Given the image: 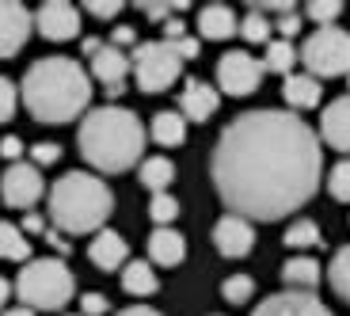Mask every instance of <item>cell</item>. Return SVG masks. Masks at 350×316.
Masks as SVG:
<instances>
[{"mask_svg":"<svg viewBox=\"0 0 350 316\" xmlns=\"http://www.w3.org/2000/svg\"><path fill=\"white\" fill-rule=\"evenodd\" d=\"M16 293L23 301V308H46L57 313L72 301L77 293V278L65 267V259H31L16 278Z\"/></svg>","mask_w":350,"mask_h":316,"instance_id":"cell-5","label":"cell"},{"mask_svg":"<svg viewBox=\"0 0 350 316\" xmlns=\"http://www.w3.org/2000/svg\"><path fill=\"white\" fill-rule=\"evenodd\" d=\"M175 46V53H179V62H191V57H198V38H191V35H187V38H179V42H172Z\"/></svg>","mask_w":350,"mask_h":316,"instance_id":"cell-42","label":"cell"},{"mask_svg":"<svg viewBox=\"0 0 350 316\" xmlns=\"http://www.w3.org/2000/svg\"><path fill=\"white\" fill-rule=\"evenodd\" d=\"M262 77H267L262 62L244 50H228L217 62V88L228 92V96H252L262 84Z\"/></svg>","mask_w":350,"mask_h":316,"instance_id":"cell-8","label":"cell"},{"mask_svg":"<svg viewBox=\"0 0 350 316\" xmlns=\"http://www.w3.org/2000/svg\"><path fill=\"white\" fill-rule=\"evenodd\" d=\"M305 16L320 27H335V19L342 16V4L339 0H312V4H305Z\"/></svg>","mask_w":350,"mask_h":316,"instance_id":"cell-33","label":"cell"},{"mask_svg":"<svg viewBox=\"0 0 350 316\" xmlns=\"http://www.w3.org/2000/svg\"><path fill=\"white\" fill-rule=\"evenodd\" d=\"M19 228H23V237H46V228H50V225H46L42 213H27Z\"/></svg>","mask_w":350,"mask_h":316,"instance_id":"cell-40","label":"cell"},{"mask_svg":"<svg viewBox=\"0 0 350 316\" xmlns=\"http://www.w3.org/2000/svg\"><path fill=\"white\" fill-rule=\"evenodd\" d=\"M347 88H350V77H347Z\"/></svg>","mask_w":350,"mask_h":316,"instance_id":"cell-48","label":"cell"},{"mask_svg":"<svg viewBox=\"0 0 350 316\" xmlns=\"http://www.w3.org/2000/svg\"><path fill=\"white\" fill-rule=\"evenodd\" d=\"M4 316H35V313H31V308H8Z\"/></svg>","mask_w":350,"mask_h":316,"instance_id":"cell-47","label":"cell"},{"mask_svg":"<svg viewBox=\"0 0 350 316\" xmlns=\"http://www.w3.org/2000/svg\"><path fill=\"white\" fill-rule=\"evenodd\" d=\"M179 69H183V62H179V53H175L172 42H137L130 53V73L133 80H137V88L145 92V96H157V92H167L179 80Z\"/></svg>","mask_w":350,"mask_h":316,"instance_id":"cell-7","label":"cell"},{"mask_svg":"<svg viewBox=\"0 0 350 316\" xmlns=\"http://www.w3.org/2000/svg\"><path fill=\"white\" fill-rule=\"evenodd\" d=\"M217 107H221V96L206 80H187L183 84V96H179V114L183 118H191V122H210Z\"/></svg>","mask_w":350,"mask_h":316,"instance_id":"cell-16","label":"cell"},{"mask_svg":"<svg viewBox=\"0 0 350 316\" xmlns=\"http://www.w3.org/2000/svg\"><path fill=\"white\" fill-rule=\"evenodd\" d=\"M293 65H297V50H293V42H286V38H271V42H267V53H262V69L289 77Z\"/></svg>","mask_w":350,"mask_h":316,"instance_id":"cell-26","label":"cell"},{"mask_svg":"<svg viewBox=\"0 0 350 316\" xmlns=\"http://www.w3.org/2000/svg\"><path fill=\"white\" fill-rule=\"evenodd\" d=\"M46 194V179H42V168L27 164V160H16L8 164V172L0 176V198L12 206V210H31Z\"/></svg>","mask_w":350,"mask_h":316,"instance_id":"cell-9","label":"cell"},{"mask_svg":"<svg viewBox=\"0 0 350 316\" xmlns=\"http://www.w3.org/2000/svg\"><path fill=\"white\" fill-rule=\"evenodd\" d=\"M42 240H46V244H50L57 255H69V252H72V244L62 237V233H57V228H46V237H42Z\"/></svg>","mask_w":350,"mask_h":316,"instance_id":"cell-44","label":"cell"},{"mask_svg":"<svg viewBox=\"0 0 350 316\" xmlns=\"http://www.w3.org/2000/svg\"><path fill=\"white\" fill-rule=\"evenodd\" d=\"M111 46L114 50H130V46H137V35H133V27H114L111 31Z\"/></svg>","mask_w":350,"mask_h":316,"instance_id":"cell-39","label":"cell"},{"mask_svg":"<svg viewBox=\"0 0 350 316\" xmlns=\"http://www.w3.org/2000/svg\"><path fill=\"white\" fill-rule=\"evenodd\" d=\"M320 141L339 153H350V96H339L320 114Z\"/></svg>","mask_w":350,"mask_h":316,"instance_id":"cell-15","label":"cell"},{"mask_svg":"<svg viewBox=\"0 0 350 316\" xmlns=\"http://www.w3.org/2000/svg\"><path fill=\"white\" fill-rule=\"evenodd\" d=\"M19 96L38 122H72L92 103V77L72 57H42L27 69Z\"/></svg>","mask_w":350,"mask_h":316,"instance_id":"cell-2","label":"cell"},{"mask_svg":"<svg viewBox=\"0 0 350 316\" xmlns=\"http://www.w3.org/2000/svg\"><path fill=\"white\" fill-rule=\"evenodd\" d=\"M237 31H240V19L228 4H206V8L198 12V35L202 38L225 42V38H232Z\"/></svg>","mask_w":350,"mask_h":316,"instance_id":"cell-18","label":"cell"},{"mask_svg":"<svg viewBox=\"0 0 350 316\" xmlns=\"http://www.w3.org/2000/svg\"><path fill=\"white\" fill-rule=\"evenodd\" d=\"M92 77L107 88V96H122L126 92V77H130V53L103 46V50L92 57Z\"/></svg>","mask_w":350,"mask_h":316,"instance_id":"cell-14","label":"cell"},{"mask_svg":"<svg viewBox=\"0 0 350 316\" xmlns=\"http://www.w3.org/2000/svg\"><path fill=\"white\" fill-rule=\"evenodd\" d=\"M213 248H217L225 259H244L255 248V228L247 218H237V213H225V218L213 225Z\"/></svg>","mask_w":350,"mask_h":316,"instance_id":"cell-11","label":"cell"},{"mask_svg":"<svg viewBox=\"0 0 350 316\" xmlns=\"http://www.w3.org/2000/svg\"><path fill=\"white\" fill-rule=\"evenodd\" d=\"M274 31H282V38H293V35H301V12H289V16H278L274 19Z\"/></svg>","mask_w":350,"mask_h":316,"instance_id":"cell-37","label":"cell"},{"mask_svg":"<svg viewBox=\"0 0 350 316\" xmlns=\"http://www.w3.org/2000/svg\"><path fill=\"white\" fill-rule=\"evenodd\" d=\"M77 145H80V157L96 172H126L141 160L145 126L130 107L107 103L88 111V118L77 130Z\"/></svg>","mask_w":350,"mask_h":316,"instance_id":"cell-3","label":"cell"},{"mask_svg":"<svg viewBox=\"0 0 350 316\" xmlns=\"http://www.w3.org/2000/svg\"><path fill=\"white\" fill-rule=\"evenodd\" d=\"M149 259L160 267H179L187 259V240L175 228H157L149 237Z\"/></svg>","mask_w":350,"mask_h":316,"instance_id":"cell-20","label":"cell"},{"mask_svg":"<svg viewBox=\"0 0 350 316\" xmlns=\"http://www.w3.org/2000/svg\"><path fill=\"white\" fill-rule=\"evenodd\" d=\"M111 210V187L92 172H65L50 187V221L57 225V233H99Z\"/></svg>","mask_w":350,"mask_h":316,"instance_id":"cell-4","label":"cell"},{"mask_svg":"<svg viewBox=\"0 0 350 316\" xmlns=\"http://www.w3.org/2000/svg\"><path fill=\"white\" fill-rule=\"evenodd\" d=\"M84 12L88 16H96V19H114V16H122V4L118 0H92V4H84Z\"/></svg>","mask_w":350,"mask_h":316,"instance_id":"cell-36","label":"cell"},{"mask_svg":"<svg viewBox=\"0 0 350 316\" xmlns=\"http://www.w3.org/2000/svg\"><path fill=\"white\" fill-rule=\"evenodd\" d=\"M179 38H187V23L179 16H172L164 23V42H179Z\"/></svg>","mask_w":350,"mask_h":316,"instance_id":"cell-43","label":"cell"},{"mask_svg":"<svg viewBox=\"0 0 350 316\" xmlns=\"http://www.w3.org/2000/svg\"><path fill=\"white\" fill-rule=\"evenodd\" d=\"M252 316H332V308L316 298V293L286 290V293H274V298H267Z\"/></svg>","mask_w":350,"mask_h":316,"instance_id":"cell-13","label":"cell"},{"mask_svg":"<svg viewBox=\"0 0 350 316\" xmlns=\"http://www.w3.org/2000/svg\"><path fill=\"white\" fill-rule=\"evenodd\" d=\"M80 308H84L80 316H103L107 313V298L103 293H84V298H80Z\"/></svg>","mask_w":350,"mask_h":316,"instance_id":"cell-38","label":"cell"},{"mask_svg":"<svg viewBox=\"0 0 350 316\" xmlns=\"http://www.w3.org/2000/svg\"><path fill=\"white\" fill-rule=\"evenodd\" d=\"M327 191H332L335 202H350V157L327 172Z\"/></svg>","mask_w":350,"mask_h":316,"instance_id":"cell-31","label":"cell"},{"mask_svg":"<svg viewBox=\"0 0 350 316\" xmlns=\"http://www.w3.org/2000/svg\"><path fill=\"white\" fill-rule=\"evenodd\" d=\"M57 160H62V149H57L53 141H38V145H31V164H35V168L57 164Z\"/></svg>","mask_w":350,"mask_h":316,"instance_id":"cell-35","label":"cell"},{"mask_svg":"<svg viewBox=\"0 0 350 316\" xmlns=\"http://www.w3.org/2000/svg\"><path fill=\"white\" fill-rule=\"evenodd\" d=\"M324 240H320V225L308 218L293 221V225L286 228V248H293V252H308V248H320Z\"/></svg>","mask_w":350,"mask_h":316,"instance_id":"cell-27","label":"cell"},{"mask_svg":"<svg viewBox=\"0 0 350 316\" xmlns=\"http://www.w3.org/2000/svg\"><path fill=\"white\" fill-rule=\"evenodd\" d=\"M255 293V282L247 278V274H232V278H225V286H221V298L228 301V305H244V301H252Z\"/></svg>","mask_w":350,"mask_h":316,"instance_id":"cell-32","label":"cell"},{"mask_svg":"<svg viewBox=\"0 0 350 316\" xmlns=\"http://www.w3.org/2000/svg\"><path fill=\"white\" fill-rule=\"evenodd\" d=\"M8 298H12V286H8V278H0V308L8 305Z\"/></svg>","mask_w":350,"mask_h":316,"instance_id":"cell-46","label":"cell"},{"mask_svg":"<svg viewBox=\"0 0 350 316\" xmlns=\"http://www.w3.org/2000/svg\"><path fill=\"white\" fill-rule=\"evenodd\" d=\"M271 31H274V23L255 8H247V16L240 19V35H244L247 42H271Z\"/></svg>","mask_w":350,"mask_h":316,"instance_id":"cell-29","label":"cell"},{"mask_svg":"<svg viewBox=\"0 0 350 316\" xmlns=\"http://www.w3.org/2000/svg\"><path fill=\"white\" fill-rule=\"evenodd\" d=\"M122 290L133 293V298H152V293L160 290V278L145 259H130V263L122 267Z\"/></svg>","mask_w":350,"mask_h":316,"instance_id":"cell-22","label":"cell"},{"mask_svg":"<svg viewBox=\"0 0 350 316\" xmlns=\"http://www.w3.org/2000/svg\"><path fill=\"white\" fill-rule=\"evenodd\" d=\"M149 218L157 221V228H172V221L179 218V202H175L172 194H152L149 198Z\"/></svg>","mask_w":350,"mask_h":316,"instance_id":"cell-30","label":"cell"},{"mask_svg":"<svg viewBox=\"0 0 350 316\" xmlns=\"http://www.w3.org/2000/svg\"><path fill=\"white\" fill-rule=\"evenodd\" d=\"M152 141L157 145H164V149H172V145H183L187 141V118L179 111H160L152 114Z\"/></svg>","mask_w":350,"mask_h":316,"instance_id":"cell-23","label":"cell"},{"mask_svg":"<svg viewBox=\"0 0 350 316\" xmlns=\"http://www.w3.org/2000/svg\"><path fill=\"white\" fill-rule=\"evenodd\" d=\"M141 183H145V191H152V194H164L167 187H172V179H175V164L167 157H149V160H141Z\"/></svg>","mask_w":350,"mask_h":316,"instance_id":"cell-25","label":"cell"},{"mask_svg":"<svg viewBox=\"0 0 350 316\" xmlns=\"http://www.w3.org/2000/svg\"><path fill=\"white\" fill-rule=\"evenodd\" d=\"M19 107V88L12 84L8 77H0V122H8Z\"/></svg>","mask_w":350,"mask_h":316,"instance_id":"cell-34","label":"cell"},{"mask_svg":"<svg viewBox=\"0 0 350 316\" xmlns=\"http://www.w3.org/2000/svg\"><path fill=\"white\" fill-rule=\"evenodd\" d=\"M282 96H286V103L293 107V111H312V107L320 103V96H324V88H320V80L308 77V73H289L286 84H282Z\"/></svg>","mask_w":350,"mask_h":316,"instance_id":"cell-21","label":"cell"},{"mask_svg":"<svg viewBox=\"0 0 350 316\" xmlns=\"http://www.w3.org/2000/svg\"><path fill=\"white\" fill-rule=\"evenodd\" d=\"M118 316H160L157 308H149V305H130V308H122Z\"/></svg>","mask_w":350,"mask_h":316,"instance_id":"cell-45","label":"cell"},{"mask_svg":"<svg viewBox=\"0 0 350 316\" xmlns=\"http://www.w3.org/2000/svg\"><path fill=\"white\" fill-rule=\"evenodd\" d=\"M297 62H305L308 77H350V35L342 27H316L305 38Z\"/></svg>","mask_w":350,"mask_h":316,"instance_id":"cell-6","label":"cell"},{"mask_svg":"<svg viewBox=\"0 0 350 316\" xmlns=\"http://www.w3.org/2000/svg\"><path fill=\"white\" fill-rule=\"evenodd\" d=\"M282 278H286L289 290L316 293V286L324 278V267L316 263L312 255H293V259H286V267H282Z\"/></svg>","mask_w":350,"mask_h":316,"instance_id":"cell-19","label":"cell"},{"mask_svg":"<svg viewBox=\"0 0 350 316\" xmlns=\"http://www.w3.org/2000/svg\"><path fill=\"white\" fill-rule=\"evenodd\" d=\"M210 176L237 218L282 221L320 191L324 149L305 118L262 107L221 130Z\"/></svg>","mask_w":350,"mask_h":316,"instance_id":"cell-1","label":"cell"},{"mask_svg":"<svg viewBox=\"0 0 350 316\" xmlns=\"http://www.w3.org/2000/svg\"><path fill=\"white\" fill-rule=\"evenodd\" d=\"M327 282H332V290L339 293L342 301H350V244L332 255V263H327Z\"/></svg>","mask_w":350,"mask_h":316,"instance_id":"cell-28","label":"cell"},{"mask_svg":"<svg viewBox=\"0 0 350 316\" xmlns=\"http://www.w3.org/2000/svg\"><path fill=\"white\" fill-rule=\"evenodd\" d=\"M0 259H8V263H31V240L12 221H0Z\"/></svg>","mask_w":350,"mask_h":316,"instance_id":"cell-24","label":"cell"},{"mask_svg":"<svg viewBox=\"0 0 350 316\" xmlns=\"http://www.w3.org/2000/svg\"><path fill=\"white\" fill-rule=\"evenodd\" d=\"M31 27H35V16L23 4L0 0V57H16L31 35Z\"/></svg>","mask_w":350,"mask_h":316,"instance_id":"cell-12","label":"cell"},{"mask_svg":"<svg viewBox=\"0 0 350 316\" xmlns=\"http://www.w3.org/2000/svg\"><path fill=\"white\" fill-rule=\"evenodd\" d=\"M0 157H4V160H12V164H16V160L23 157V141H19V137H12V133H8V137L0 141Z\"/></svg>","mask_w":350,"mask_h":316,"instance_id":"cell-41","label":"cell"},{"mask_svg":"<svg viewBox=\"0 0 350 316\" xmlns=\"http://www.w3.org/2000/svg\"><path fill=\"white\" fill-rule=\"evenodd\" d=\"M88 259L99 267V271H118V267L130 263V244H126L122 233L114 228H99L92 248H88Z\"/></svg>","mask_w":350,"mask_h":316,"instance_id":"cell-17","label":"cell"},{"mask_svg":"<svg viewBox=\"0 0 350 316\" xmlns=\"http://www.w3.org/2000/svg\"><path fill=\"white\" fill-rule=\"evenodd\" d=\"M35 27L38 35L50 38V42H69L80 35V12L72 8L69 0H50L35 12Z\"/></svg>","mask_w":350,"mask_h":316,"instance_id":"cell-10","label":"cell"}]
</instances>
